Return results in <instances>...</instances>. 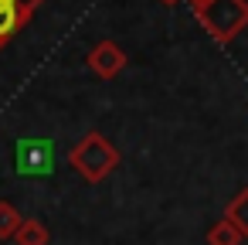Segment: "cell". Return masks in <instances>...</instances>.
<instances>
[{
  "mask_svg": "<svg viewBox=\"0 0 248 245\" xmlns=\"http://www.w3.org/2000/svg\"><path fill=\"white\" fill-rule=\"evenodd\" d=\"M68 163L75 167V174L89 184H102L116 167H119V150L102 136V133H85L72 150H68Z\"/></svg>",
  "mask_w": 248,
  "mask_h": 245,
  "instance_id": "6da1fadb",
  "label": "cell"
},
{
  "mask_svg": "<svg viewBox=\"0 0 248 245\" xmlns=\"http://www.w3.org/2000/svg\"><path fill=\"white\" fill-rule=\"evenodd\" d=\"M194 17L217 45H228L248 28V0H204L194 7Z\"/></svg>",
  "mask_w": 248,
  "mask_h": 245,
  "instance_id": "7a4b0ae2",
  "label": "cell"
},
{
  "mask_svg": "<svg viewBox=\"0 0 248 245\" xmlns=\"http://www.w3.org/2000/svg\"><path fill=\"white\" fill-rule=\"evenodd\" d=\"M55 147L48 136H21L14 150V167L21 177H48L55 167Z\"/></svg>",
  "mask_w": 248,
  "mask_h": 245,
  "instance_id": "3957f363",
  "label": "cell"
},
{
  "mask_svg": "<svg viewBox=\"0 0 248 245\" xmlns=\"http://www.w3.org/2000/svg\"><path fill=\"white\" fill-rule=\"evenodd\" d=\"M89 68H92L99 79H116V75L126 68V51H123L116 41H99V45L89 51Z\"/></svg>",
  "mask_w": 248,
  "mask_h": 245,
  "instance_id": "277c9868",
  "label": "cell"
},
{
  "mask_svg": "<svg viewBox=\"0 0 248 245\" xmlns=\"http://www.w3.org/2000/svg\"><path fill=\"white\" fill-rule=\"evenodd\" d=\"M38 4H31V0H17V4H0V48H4L31 17H34Z\"/></svg>",
  "mask_w": 248,
  "mask_h": 245,
  "instance_id": "5b68a950",
  "label": "cell"
},
{
  "mask_svg": "<svg viewBox=\"0 0 248 245\" xmlns=\"http://www.w3.org/2000/svg\"><path fill=\"white\" fill-rule=\"evenodd\" d=\"M11 238L17 245H48L51 242V231H48V225L41 218H21V225L14 228Z\"/></svg>",
  "mask_w": 248,
  "mask_h": 245,
  "instance_id": "8992f818",
  "label": "cell"
},
{
  "mask_svg": "<svg viewBox=\"0 0 248 245\" xmlns=\"http://www.w3.org/2000/svg\"><path fill=\"white\" fill-rule=\"evenodd\" d=\"M224 218L241 231V238H248V187H245V191H238V197L228 204Z\"/></svg>",
  "mask_w": 248,
  "mask_h": 245,
  "instance_id": "52a82bcc",
  "label": "cell"
},
{
  "mask_svg": "<svg viewBox=\"0 0 248 245\" xmlns=\"http://www.w3.org/2000/svg\"><path fill=\"white\" fill-rule=\"evenodd\" d=\"M207 245H241V231L228 218H221L207 228Z\"/></svg>",
  "mask_w": 248,
  "mask_h": 245,
  "instance_id": "ba28073f",
  "label": "cell"
},
{
  "mask_svg": "<svg viewBox=\"0 0 248 245\" xmlns=\"http://www.w3.org/2000/svg\"><path fill=\"white\" fill-rule=\"evenodd\" d=\"M21 225V214H17V208L14 204H7V201H0V238H11L14 235V228Z\"/></svg>",
  "mask_w": 248,
  "mask_h": 245,
  "instance_id": "9c48e42d",
  "label": "cell"
},
{
  "mask_svg": "<svg viewBox=\"0 0 248 245\" xmlns=\"http://www.w3.org/2000/svg\"><path fill=\"white\" fill-rule=\"evenodd\" d=\"M0 4H17V0H0ZM31 4H41V0H31Z\"/></svg>",
  "mask_w": 248,
  "mask_h": 245,
  "instance_id": "30bf717a",
  "label": "cell"
},
{
  "mask_svg": "<svg viewBox=\"0 0 248 245\" xmlns=\"http://www.w3.org/2000/svg\"><path fill=\"white\" fill-rule=\"evenodd\" d=\"M160 4H167V7H173V4H180V0H160Z\"/></svg>",
  "mask_w": 248,
  "mask_h": 245,
  "instance_id": "8fae6325",
  "label": "cell"
},
{
  "mask_svg": "<svg viewBox=\"0 0 248 245\" xmlns=\"http://www.w3.org/2000/svg\"><path fill=\"white\" fill-rule=\"evenodd\" d=\"M190 4H194V7H197V4H204V0H190Z\"/></svg>",
  "mask_w": 248,
  "mask_h": 245,
  "instance_id": "7c38bea8",
  "label": "cell"
}]
</instances>
